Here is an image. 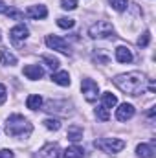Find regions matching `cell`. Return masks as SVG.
I'll return each mask as SVG.
<instances>
[{
  "label": "cell",
  "instance_id": "cell-1",
  "mask_svg": "<svg viewBox=\"0 0 156 158\" xmlns=\"http://www.w3.org/2000/svg\"><path fill=\"white\" fill-rule=\"evenodd\" d=\"M114 85L121 92L129 94V96H140L145 90L147 85V77L142 72H129V74H119L112 79Z\"/></svg>",
  "mask_w": 156,
  "mask_h": 158
},
{
  "label": "cell",
  "instance_id": "cell-2",
  "mask_svg": "<svg viewBox=\"0 0 156 158\" xmlns=\"http://www.w3.org/2000/svg\"><path fill=\"white\" fill-rule=\"evenodd\" d=\"M33 131V125L20 114H11L6 123V134L7 136H15V138H22V136H30Z\"/></svg>",
  "mask_w": 156,
  "mask_h": 158
},
{
  "label": "cell",
  "instance_id": "cell-3",
  "mask_svg": "<svg viewBox=\"0 0 156 158\" xmlns=\"http://www.w3.org/2000/svg\"><path fill=\"white\" fill-rule=\"evenodd\" d=\"M88 35L92 39H109V37H114V28L109 20H97L88 28Z\"/></svg>",
  "mask_w": 156,
  "mask_h": 158
},
{
  "label": "cell",
  "instance_id": "cell-4",
  "mask_svg": "<svg viewBox=\"0 0 156 158\" xmlns=\"http://www.w3.org/2000/svg\"><path fill=\"white\" fill-rule=\"evenodd\" d=\"M94 145L103 153H119L125 147V142L119 138H99L94 142Z\"/></svg>",
  "mask_w": 156,
  "mask_h": 158
},
{
  "label": "cell",
  "instance_id": "cell-5",
  "mask_svg": "<svg viewBox=\"0 0 156 158\" xmlns=\"http://www.w3.org/2000/svg\"><path fill=\"white\" fill-rule=\"evenodd\" d=\"M81 90H83L84 99H86L88 103H94V101L97 99V96H99V86H97V83L92 81V79H83V81H81Z\"/></svg>",
  "mask_w": 156,
  "mask_h": 158
},
{
  "label": "cell",
  "instance_id": "cell-6",
  "mask_svg": "<svg viewBox=\"0 0 156 158\" xmlns=\"http://www.w3.org/2000/svg\"><path fill=\"white\" fill-rule=\"evenodd\" d=\"M46 46H48V48H51V50H57V52H61V53L70 55V44L63 39V37L48 35V37H46Z\"/></svg>",
  "mask_w": 156,
  "mask_h": 158
},
{
  "label": "cell",
  "instance_id": "cell-7",
  "mask_svg": "<svg viewBox=\"0 0 156 158\" xmlns=\"http://www.w3.org/2000/svg\"><path fill=\"white\" fill-rule=\"evenodd\" d=\"M28 35H30V30H28L24 24H17V26L11 28V31H9V37H11V40H13L15 44H18L20 40H26Z\"/></svg>",
  "mask_w": 156,
  "mask_h": 158
},
{
  "label": "cell",
  "instance_id": "cell-8",
  "mask_svg": "<svg viewBox=\"0 0 156 158\" xmlns=\"http://www.w3.org/2000/svg\"><path fill=\"white\" fill-rule=\"evenodd\" d=\"M134 112H136V109H134V105H130V103H123V105H119L116 109V118L119 121H127V119H130L134 116Z\"/></svg>",
  "mask_w": 156,
  "mask_h": 158
},
{
  "label": "cell",
  "instance_id": "cell-9",
  "mask_svg": "<svg viewBox=\"0 0 156 158\" xmlns=\"http://www.w3.org/2000/svg\"><path fill=\"white\" fill-rule=\"evenodd\" d=\"M61 156V149L57 143H46L39 151V158H59Z\"/></svg>",
  "mask_w": 156,
  "mask_h": 158
},
{
  "label": "cell",
  "instance_id": "cell-10",
  "mask_svg": "<svg viewBox=\"0 0 156 158\" xmlns=\"http://www.w3.org/2000/svg\"><path fill=\"white\" fill-rule=\"evenodd\" d=\"M24 76L28 79H31V81H37L44 76V70H42V66L40 64H28V66H24Z\"/></svg>",
  "mask_w": 156,
  "mask_h": 158
},
{
  "label": "cell",
  "instance_id": "cell-11",
  "mask_svg": "<svg viewBox=\"0 0 156 158\" xmlns=\"http://www.w3.org/2000/svg\"><path fill=\"white\" fill-rule=\"evenodd\" d=\"M26 15L30 19L39 20V19H46L48 17V9H46V6H30L28 11H26Z\"/></svg>",
  "mask_w": 156,
  "mask_h": 158
},
{
  "label": "cell",
  "instance_id": "cell-12",
  "mask_svg": "<svg viewBox=\"0 0 156 158\" xmlns=\"http://www.w3.org/2000/svg\"><path fill=\"white\" fill-rule=\"evenodd\" d=\"M132 52L127 48V46H117L116 48V61L117 63H123V64H127V63H132Z\"/></svg>",
  "mask_w": 156,
  "mask_h": 158
},
{
  "label": "cell",
  "instance_id": "cell-13",
  "mask_svg": "<svg viewBox=\"0 0 156 158\" xmlns=\"http://www.w3.org/2000/svg\"><path fill=\"white\" fill-rule=\"evenodd\" d=\"M0 63L4 66H15L17 64V57L13 53H9L7 48H0Z\"/></svg>",
  "mask_w": 156,
  "mask_h": 158
},
{
  "label": "cell",
  "instance_id": "cell-14",
  "mask_svg": "<svg viewBox=\"0 0 156 158\" xmlns=\"http://www.w3.org/2000/svg\"><path fill=\"white\" fill-rule=\"evenodd\" d=\"M66 138L70 140V142H79V140H83V129L79 127V125H70L68 127V132H66Z\"/></svg>",
  "mask_w": 156,
  "mask_h": 158
},
{
  "label": "cell",
  "instance_id": "cell-15",
  "mask_svg": "<svg viewBox=\"0 0 156 158\" xmlns=\"http://www.w3.org/2000/svg\"><path fill=\"white\" fill-rule=\"evenodd\" d=\"M136 155L140 158H154V149H153V145L140 143V145L136 147Z\"/></svg>",
  "mask_w": 156,
  "mask_h": 158
},
{
  "label": "cell",
  "instance_id": "cell-16",
  "mask_svg": "<svg viewBox=\"0 0 156 158\" xmlns=\"http://www.w3.org/2000/svg\"><path fill=\"white\" fill-rule=\"evenodd\" d=\"M26 107H28L30 110H39L40 107H42V98H40L39 94H31V96H28V99H26Z\"/></svg>",
  "mask_w": 156,
  "mask_h": 158
},
{
  "label": "cell",
  "instance_id": "cell-17",
  "mask_svg": "<svg viewBox=\"0 0 156 158\" xmlns=\"http://www.w3.org/2000/svg\"><path fill=\"white\" fill-rule=\"evenodd\" d=\"M63 156L64 158H83L84 156V151H83V147H79V145H72V147H68V149L63 153Z\"/></svg>",
  "mask_w": 156,
  "mask_h": 158
},
{
  "label": "cell",
  "instance_id": "cell-18",
  "mask_svg": "<svg viewBox=\"0 0 156 158\" xmlns=\"http://www.w3.org/2000/svg\"><path fill=\"white\" fill-rule=\"evenodd\" d=\"M51 79H53V83H57V85H61V86H68V85H70V76H68V72H57V74L51 76Z\"/></svg>",
  "mask_w": 156,
  "mask_h": 158
},
{
  "label": "cell",
  "instance_id": "cell-19",
  "mask_svg": "<svg viewBox=\"0 0 156 158\" xmlns=\"http://www.w3.org/2000/svg\"><path fill=\"white\" fill-rule=\"evenodd\" d=\"M101 98H103V107H107V109H112V107L117 105V98L114 94H110V92H105Z\"/></svg>",
  "mask_w": 156,
  "mask_h": 158
},
{
  "label": "cell",
  "instance_id": "cell-20",
  "mask_svg": "<svg viewBox=\"0 0 156 158\" xmlns=\"http://www.w3.org/2000/svg\"><path fill=\"white\" fill-rule=\"evenodd\" d=\"M40 59H42V63H44L48 68H51V70H57V68H59V64H61V63H59V59H55V57H51V55H42Z\"/></svg>",
  "mask_w": 156,
  "mask_h": 158
},
{
  "label": "cell",
  "instance_id": "cell-21",
  "mask_svg": "<svg viewBox=\"0 0 156 158\" xmlns=\"http://www.w3.org/2000/svg\"><path fill=\"white\" fill-rule=\"evenodd\" d=\"M42 123H44V127L50 129V131H59V129H61V119H57V118H46Z\"/></svg>",
  "mask_w": 156,
  "mask_h": 158
},
{
  "label": "cell",
  "instance_id": "cell-22",
  "mask_svg": "<svg viewBox=\"0 0 156 158\" xmlns=\"http://www.w3.org/2000/svg\"><path fill=\"white\" fill-rule=\"evenodd\" d=\"M74 24H76V20L70 19V17H61V19L57 20V26L63 28V30H70V28H74Z\"/></svg>",
  "mask_w": 156,
  "mask_h": 158
},
{
  "label": "cell",
  "instance_id": "cell-23",
  "mask_svg": "<svg viewBox=\"0 0 156 158\" xmlns=\"http://www.w3.org/2000/svg\"><path fill=\"white\" fill-rule=\"evenodd\" d=\"M96 116L101 119V121H109V119H110V112H109V109H107V107L99 105V107L96 109Z\"/></svg>",
  "mask_w": 156,
  "mask_h": 158
},
{
  "label": "cell",
  "instance_id": "cell-24",
  "mask_svg": "<svg viewBox=\"0 0 156 158\" xmlns=\"http://www.w3.org/2000/svg\"><path fill=\"white\" fill-rule=\"evenodd\" d=\"M109 4L116 9V11H125L129 6V0H109Z\"/></svg>",
  "mask_w": 156,
  "mask_h": 158
},
{
  "label": "cell",
  "instance_id": "cell-25",
  "mask_svg": "<svg viewBox=\"0 0 156 158\" xmlns=\"http://www.w3.org/2000/svg\"><path fill=\"white\" fill-rule=\"evenodd\" d=\"M149 42H151V31H143L140 35V39H138V46L145 48V46H149Z\"/></svg>",
  "mask_w": 156,
  "mask_h": 158
},
{
  "label": "cell",
  "instance_id": "cell-26",
  "mask_svg": "<svg viewBox=\"0 0 156 158\" xmlns=\"http://www.w3.org/2000/svg\"><path fill=\"white\" fill-rule=\"evenodd\" d=\"M6 15H7L9 19H15V20H22V17H24V13H22V11H18V9H13V7H7Z\"/></svg>",
  "mask_w": 156,
  "mask_h": 158
},
{
  "label": "cell",
  "instance_id": "cell-27",
  "mask_svg": "<svg viewBox=\"0 0 156 158\" xmlns=\"http://www.w3.org/2000/svg\"><path fill=\"white\" fill-rule=\"evenodd\" d=\"M61 7L66 11H72L77 7V0H61Z\"/></svg>",
  "mask_w": 156,
  "mask_h": 158
},
{
  "label": "cell",
  "instance_id": "cell-28",
  "mask_svg": "<svg viewBox=\"0 0 156 158\" xmlns=\"http://www.w3.org/2000/svg\"><path fill=\"white\" fill-rule=\"evenodd\" d=\"M94 61L107 64V63H109V55H101V53H96V55H94Z\"/></svg>",
  "mask_w": 156,
  "mask_h": 158
},
{
  "label": "cell",
  "instance_id": "cell-29",
  "mask_svg": "<svg viewBox=\"0 0 156 158\" xmlns=\"http://www.w3.org/2000/svg\"><path fill=\"white\" fill-rule=\"evenodd\" d=\"M6 99H7V90H6V86L0 83V105H2Z\"/></svg>",
  "mask_w": 156,
  "mask_h": 158
},
{
  "label": "cell",
  "instance_id": "cell-30",
  "mask_svg": "<svg viewBox=\"0 0 156 158\" xmlns=\"http://www.w3.org/2000/svg\"><path fill=\"white\" fill-rule=\"evenodd\" d=\"M0 158H13V151H9V149H2V151H0Z\"/></svg>",
  "mask_w": 156,
  "mask_h": 158
},
{
  "label": "cell",
  "instance_id": "cell-31",
  "mask_svg": "<svg viewBox=\"0 0 156 158\" xmlns=\"http://www.w3.org/2000/svg\"><path fill=\"white\" fill-rule=\"evenodd\" d=\"M7 11V6H6V2H0V13H6Z\"/></svg>",
  "mask_w": 156,
  "mask_h": 158
},
{
  "label": "cell",
  "instance_id": "cell-32",
  "mask_svg": "<svg viewBox=\"0 0 156 158\" xmlns=\"http://www.w3.org/2000/svg\"><path fill=\"white\" fill-rule=\"evenodd\" d=\"M0 40H2V35H0Z\"/></svg>",
  "mask_w": 156,
  "mask_h": 158
}]
</instances>
